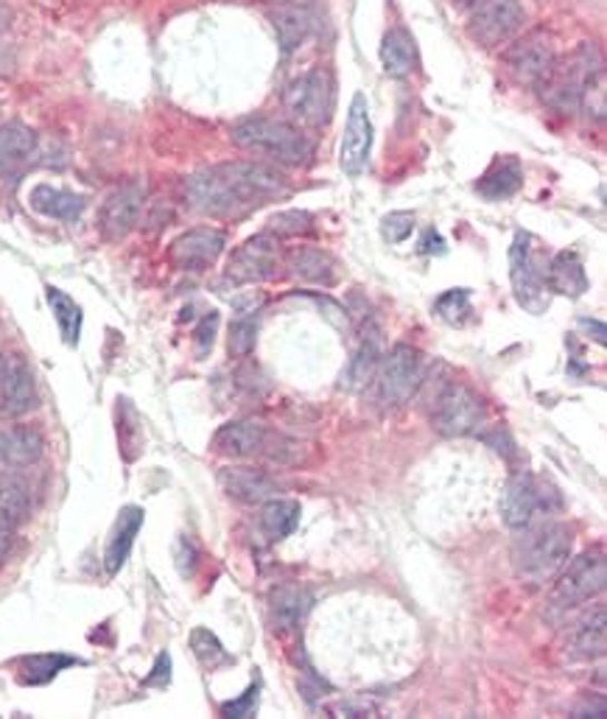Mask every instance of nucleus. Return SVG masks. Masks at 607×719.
I'll list each match as a JSON object with an SVG mask.
<instances>
[{"mask_svg":"<svg viewBox=\"0 0 607 719\" xmlns=\"http://www.w3.org/2000/svg\"><path fill=\"white\" fill-rule=\"evenodd\" d=\"M218 484H222V490L229 499L249 506L264 504V501L281 495V484H277L270 473L247 465L222 467V471H218Z\"/></svg>","mask_w":607,"mask_h":719,"instance_id":"obj_19","label":"nucleus"},{"mask_svg":"<svg viewBox=\"0 0 607 719\" xmlns=\"http://www.w3.org/2000/svg\"><path fill=\"white\" fill-rule=\"evenodd\" d=\"M311 591L297 585V582H286V585L272 588L270 593V622L275 630H294L311 610Z\"/></svg>","mask_w":607,"mask_h":719,"instance_id":"obj_25","label":"nucleus"},{"mask_svg":"<svg viewBox=\"0 0 607 719\" xmlns=\"http://www.w3.org/2000/svg\"><path fill=\"white\" fill-rule=\"evenodd\" d=\"M29 205L37 210V214L48 216V219L59 221H76L85 210L87 199L85 196L74 194V190L53 188V185H35L29 194Z\"/></svg>","mask_w":607,"mask_h":719,"instance_id":"obj_29","label":"nucleus"},{"mask_svg":"<svg viewBox=\"0 0 607 719\" xmlns=\"http://www.w3.org/2000/svg\"><path fill=\"white\" fill-rule=\"evenodd\" d=\"M544 280L549 292L562 294V297H579L588 292V275L574 249H560L549 260V269H544Z\"/></svg>","mask_w":607,"mask_h":719,"instance_id":"obj_27","label":"nucleus"},{"mask_svg":"<svg viewBox=\"0 0 607 719\" xmlns=\"http://www.w3.org/2000/svg\"><path fill=\"white\" fill-rule=\"evenodd\" d=\"M272 3H283V0H272Z\"/></svg>","mask_w":607,"mask_h":719,"instance_id":"obj_49","label":"nucleus"},{"mask_svg":"<svg viewBox=\"0 0 607 719\" xmlns=\"http://www.w3.org/2000/svg\"><path fill=\"white\" fill-rule=\"evenodd\" d=\"M168 680H172V656L168 652H160L155 661V669H151V674L146 678V686H168Z\"/></svg>","mask_w":607,"mask_h":719,"instance_id":"obj_43","label":"nucleus"},{"mask_svg":"<svg viewBox=\"0 0 607 719\" xmlns=\"http://www.w3.org/2000/svg\"><path fill=\"white\" fill-rule=\"evenodd\" d=\"M255 708H258V683L249 686L238 700H229L222 706L224 717H253Z\"/></svg>","mask_w":607,"mask_h":719,"instance_id":"obj_41","label":"nucleus"},{"mask_svg":"<svg viewBox=\"0 0 607 719\" xmlns=\"http://www.w3.org/2000/svg\"><path fill=\"white\" fill-rule=\"evenodd\" d=\"M505 62L521 85L540 87L557 62L549 35L546 31H532V35L521 37V40L507 48Z\"/></svg>","mask_w":607,"mask_h":719,"instance_id":"obj_14","label":"nucleus"},{"mask_svg":"<svg viewBox=\"0 0 607 719\" xmlns=\"http://www.w3.org/2000/svg\"><path fill=\"white\" fill-rule=\"evenodd\" d=\"M12 538H14V526H9L7 521H0V560L7 558L9 549H12Z\"/></svg>","mask_w":607,"mask_h":719,"instance_id":"obj_45","label":"nucleus"},{"mask_svg":"<svg viewBox=\"0 0 607 719\" xmlns=\"http://www.w3.org/2000/svg\"><path fill=\"white\" fill-rule=\"evenodd\" d=\"M224 244H227V238L216 227H194V230L174 238L172 247H168V260L183 272L211 269L222 258Z\"/></svg>","mask_w":607,"mask_h":719,"instance_id":"obj_16","label":"nucleus"},{"mask_svg":"<svg viewBox=\"0 0 607 719\" xmlns=\"http://www.w3.org/2000/svg\"><path fill=\"white\" fill-rule=\"evenodd\" d=\"M213 451L229 460H253V456H270L275 462H292L288 451H300L297 443L286 437H277L264 421L258 417H244V421L224 423L213 434Z\"/></svg>","mask_w":607,"mask_h":719,"instance_id":"obj_5","label":"nucleus"},{"mask_svg":"<svg viewBox=\"0 0 607 719\" xmlns=\"http://www.w3.org/2000/svg\"><path fill=\"white\" fill-rule=\"evenodd\" d=\"M288 194L286 174L266 162H218L185 179V205L207 219H241Z\"/></svg>","mask_w":607,"mask_h":719,"instance_id":"obj_1","label":"nucleus"},{"mask_svg":"<svg viewBox=\"0 0 607 719\" xmlns=\"http://www.w3.org/2000/svg\"><path fill=\"white\" fill-rule=\"evenodd\" d=\"M479 3H481V0H457V7H479Z\"/></svg>","mask_w":607,"mask_h":719,"instance_id":"obj_47","label":"nucleus"},{"mask_svg":"<svg viewBox=\"0 0 607 719\" xmlns=\"http://www.w3.org/2000/svg\"><path fill=\"white\" fill-rule=\"evenodd\" d=\"M300 524V501L294 499H275L264 501L261 504V532H264L270 541H283V538L292 535Z\"/></svg>","mask_w":607,"mask_h":719,"instance_id":"obj_32","label":"nucleus"},{"mask_svg":"<svg viewBox=\"0 0 607 719\" xmlns=\"http://www.w3.org/2000/svg\"><path fill=\"white\" fill-rule=\"evenodd\" d=\"M283 269L300 283H309V286H322L333 288L342 277L339 272V260L333 258L331 253L316 247H294L283 255Z\"/></svg>","mask_w":607,"mask_h":719,"instance_id":"obj_20","label":"nucleus"},{"mask_svg":"<svg viewBox=\"0 0 607 719\" xmlns=\"http://www.w3.org/2000/svg\"><path fill=\"white\" fill-rule=\"evenodd\" d=\"M510 280H512V292H516L518 305H521L523 312L540 314L546 305H549L544 269L538 266V258H535V249H532V236L523 230H518L516 238H512Z\"/></svg>","mask_w":607,"mask_h":719,"instance_id":"obj_11","label":"nucleus"},{"mask_svg":"<svg viewBox=\"0 0 607 719\" xmlns=\"http://www.w3.org/2000/svg\"><path fill=\"white\" fill-rule=\"evenodd\" d=\"M425 375L423 353L412 345H395L375 370V401L386 408H398L409 403V397L418 392L420 381Z\"/></svg>","mask_w":607,"mask_h":719,"instance_id":"obj_7","label":"nucleus"},{"mask_svg":"<svg viewBox=\"0 0 607 719\" xmlns=\"http://www.w3.org/2000/svg\"><path fill=\"white\" fill-rule=\"evenodd\" d=\"M381 358H384V342H381V331L375 325L361 331L359 347H355L353 358L347 362L342 373V390L347 392H361L368 390L375 378V370H379Z\"/></svg>","mask_w":607,"mask_h":719,"instance_id":"obj_21","label":"nucleus"},{"mask_svg":"<svg viewBox=\"0 0 607 719\" xmlns=\"http://www.w3.org/2000/svg\"><path fill=\"white\" fill-rule=\"evenodd\" d=\"M546 506H549V499H546L544 493V484L535 476H529V473H516V476L507 482L499 510L501 521H505L510 530H523V526L532 524L538 510H546Z\"/></svg>","mask_w":607,"mask_h":719,"instance_id":"obj_17","label":"nucleus"},{"mask_svg":"<svg viewBox=\"0 0 607 719\" xmlns=\"http://www.w3.org/2000/svg\"><path fill=\"white\" fill-rule=\"evenodd\" d=\"M283 107L297 127H322L331 116V76L316 68L294 79L283 92Z\"/></svg>","mask_w":607,"mask_h":719,"instance_id":"obj_10","label":"nucleus"},{"mask_svg":"<svg viewBox=\"0 0 607 719\" xmlns=\"http://www.w3.org/2000/svg\"><path fill=\"white\" fill-rule=\"evenodd\" d=\"M521 185H523V171H521V162H518V157L501 155V157H496L493 166H490L488 171L481 174V179L476 183V190H479L484 199L501 201V199H510V196H516L518 190H521Z\"/></svg>","mask_w":607,"mask_h":719,"instance_id":"obj_28","label":"nucleus"},{"mask_svg":"<svg viewBox=\"0 0 607 719\" xmlns=\"http://www.w3.org/2000/svg\"><path fill=\"white\" fill-rule=\"evenodd\" d=\"M283 269V253L281 242L270 233H261V236L249 238V242L241 244L227 260V269H224V277L235 286H247V283H266L275 280Z\"/></svg>","mask_w":607,"mask_h":719,"instance_id":"obj_9","label":"nucleus"},{"mask_svg":"<svg viewBox=\"0 0 607 719\" xmlns=\"http://www.w3.org/2000/svg\"><path fill=\"white\" fill-rule=\"evenodd\" d=\"M37 406L35 373L23 356H3V386H0V415L20 417Z\"/></svg>","mask_w":607,"mask_h":719,"instance_id":"obj_18","label":"nucleus"},{"mask_svg":"<svg viewBox=\"0 0 607 719\" xmlns=\"http://www.w3.org/2000/svg\"><path fill=\"white\" fill-rule=\"evenodd\" d=\"M253 314L255 312H244L229 325V356L241 358L253 353L255 336H258V323H255Z\"/></svg>","mask_w":607,"mask_h":719,"instance_id":"obj_38","label":"nucleus"},{"mask_svg":"<svg viewBox=\"0 0 607 719\" xmlns=\"http://www.w3.org/2000/svg\"><path fill=\"white\" fill-rule=\"evenodd\" d=\"M605 604L588 613L574 624L571 636H568V656L574 661H594V658L605 656Z\"/></svg>","mask_w":607,"mask_h":719,"instance_id":"obj_26","label":"nucleus"},{"mask_svg":"<svg viewBox=\"0 0 607 719\" xmlns=\"http://www.w3.org/2000/svg\"><path fill=\"white\" fill-rule=\"evenodd\" d=\"M0 386H3V356H0Z\"/></svg>","mask_w":607,"mask_h":719,"instance_id":"obj_48","label":"nucleus"},{"mask_svg":"<svg viewBox=\"0 0 607 719\" xmlns=\"http://www.w3.org/2000/svg\"><path fill=\"white\" fill-rule=\"evenodd\" d=\"M582 328H588L590 334H596V342H599V345H605V325L594 323V319H582Z\"/></svg>","mask_w":607,"mask_h":719,"instance_id":"obj_46","label":"nucleus"},{"mask_svg":"<svg viewBox=\"0 0 607 719\" xmlns=\"http://www.w3.org/2000/svg\"><path fill=\"white\" fill-rule=\"evenodd\" d=\"M484 423V401L462 381H446L431 401V426L446 437H464Z\"/></svg>","mask_w":607,"mask_h":719,"instance_id":"obj_8","label":"nucleus"},{"mask_svg":"<svg viewBox=\"0 0 607 719\" xmlns=\"http://www.w3.org/2000/svg\"><path fill=\"white\" fill-rule=\"evenodd\" d=\"M373 151V121H370L368 98L355 92L350 101L347 121H344L342 146H339V166L347 177H361Z\"/></svg>","mask_w":607,"mask_h":719,"instance_id":"obj_12","label":"nucleus"},{"mask_svg":"<svg viewBox=\"0 0 607 719\" xmlns=\"http://www.w3.org/2000/svg\"><path fill=\"white\" fill-rule=\"evenodd\" d=\"M523 26V9L518 0H481L470 18V37L484 48L510 42Z\"/></svg>","mask_w":607,"mask_h":719,"instance_id":"obj_13","label":"nucleus"},{"mask_svg":"<svg viewBox=\"0 0 607 719\" xmlns=\"http://www.w3.org/2000/svg\"><path fill=\"white\" fill-rule=\"evenodd\" d=\"M216 328H218V314L211 312L205 319H202L199 328H196V351H199V356H205V353L213 347Z\"/></svg>","mask_w":607,"mask_h":719,"instance_id":"obj_42","label":"nucleus"},{"mask_svg":"<svg viewBox=\"0 0 607 719\" xmlns=\"http://www.w3.org/2000/svg\"><path fill=\"white\" fill-rule=\"evenodd\" d=\"M37 135L26 124H3L0 127V174H12L35 157Z\"/></svg>","mask_w":607,"mask_h":719,"instance_id":"obj_30","label":"nucleus"},{"mask_svg":"<svg viewBox=\"0 0 607 719\" xmlns=\"http://www.w3.org/2000/svg\"><path fill=\"white\" fill-rule=\"evenodd\" d=\"M381 233L390 244H403L414 233V214L409 210H398L381 219Z\"/></svg>","mask_w":607,"mask_h":719,"instance_id":"obj_40","label":"nucleus"},{"mask_svg":"<svg viewBox=\"0 0 607 719\" xmlns=\"http://www.w3.org/2000/svg\"><path fill=\"white\" fill-rule=\"evenodd\" d=\"M146 205V185L138 179L118 185L98 210V227L107 238H124L135 230Z\"/></svg>","mask_w":607,"mask_h":719,"instance_id":"obj_15","label":"nucleus"},{"mask_svg":"<svg viewBox=\"0 0 607 719\" xmlns=\"http://www.w3.org/2000/svg\"><path fill=\"white\" fill-rule=\"evenodd\" d=\"M414 62H418V48H414L412 35L407 29L386 31L384 42H381V65L386 73L401 79V76L412 73Z\"/></svg>","mask_w":607,"mask_h":719,"instance_id":"obj_33","label":"nucleus"},{"mask_svg":"<svg viewBox=\"0 0 607 719\" xmlns=\"http://www.w3.org/2000/svg\"><path fill=\"white\" fill-rule=\"evenodd\" d=\"M275 31H277V42H281L283 57L297 51L309 35L314 31L316 14H314V3L311 0H283L281 9L275 12Z\"/></svg>","mask_w":607,"mask_h":719,"instance_id":"obj_23","label":"nucleus"},{"mask_svg":"<svg viewBox=\"0 0 607 719\" xmlns=\"http://www.w3.org/2000/svg\"><path fill=\"white\" fill-rule=\"evenodd\" d=\"M46 299H48V308L53 312V319H57L59 334H62L65 345H70V347L79 345L81 319H85L79 303H76L70 294H65L62 288H57V286L46 288Z\"/></svg>","mask_w":607,"mask_h":719,"instance_id":"obj_34","label":"nucleus"},{"mask_svg":"<svg viewBox=\"0 0 607 719\" xmlns=\"http://www.w3.org/2000/svg\"><path fill=\"white\" fill-rule=\"evenodd\" d=\"M31 515V490L18 473L0 471V521L9 526L26 524Z\"/></svg>","mask_w":607,"mask_h":719,"instance_id":"obj_31","label":"nucleus"},{"mask_svg":"<svg viewBox=\"0 0 607 719\" xmlns=\"http://www.w3.org/2000/svg\"><path fill=\"white\" fill-rule=\"evenodd\" d=\"M188 641H190V650H194L196 661H199L205 669H218V667H227V663H233V658H229V652L224 650L222 641H218L207 628H196L194 633H190Z\"/></svg>","mask_w":607,"mask_h":719,"instance_id":"obj_36","label":"nucleus"},{"mask_svg":"<svg viewBox=\"0 0 607 719\" xmlns=\"http://www.w3.org/2000/svg\"><path fill=\"white\" fill-rule=\"evenodd\" d=\"M46 440L35 426L0 429V471H23L40 462Z\"/></svg>","mask_w":607,"mask_h":719,"instance_id":"obj_22","label":"nucleus"},{"mask_svg":"<svg viewBox=\"0 0 607 719\" xmlns=\"http://www.w3.org/2000/svg\"><path fill=\"white\" fill-rule=\"evenodd\" d=\"M605 571L607 565L601 552H585L579 558L568 560L560 574L555 577V588L549 593V608L555 613H568V610L596 599L605 591Z\"/></svg>","mask_w":607,"mask_h":719,"instance_id":"obj_6","label":"nucleus"},{"mask_svg":"<svg viewBox=\"0 0 607 719\" xmlns=\"http://www.w3.org/2000/svg\"><path fill=\"white\" fill-rule=\"evenodd\" d=\"M140 526H144V510L140 506L129 504L118 512V519H115L112 530H109L107 549H104V569H107L109 577L118 574L129 560V552H133Z\"/></svg>","mask_w":607,"mask_h":719,"instance_id":"obj_24","label":"nucleus"},{"mask_svg":"<svg viewBox=\"0 0 607 719\" xmlns=\"http://www.w3.org/2000/svg\"><path fill=\"white\" fill-rule=\"evenodd\" d=\"M434 312L440 314L446 323L462 325L470 314V292L468 288H448V292L437 299Z\"/></svg>","mask_w":607,"mask_h":719,"instance_id":"obj_39","label":"nucleus"},{"mask_svg":"<svg viewBox=\"0 0 607 719\" xmlns=\"http://www.w3.org/2000/svg\"><path fill=\"white\" fill-rule=\"evenodd\" d=\"M420 253L442 255V253H446V242H442V238L437 236L434 230H429V233H425V242H423V247H420Z\"/></svg>","mask_w":607,"mask_h":719,"instance_id":"obj_44","label":"nucleus"},{"mask_svg":"<svg viewBox=\"0 0 607 719\" xmlns=\"http://www.w3.org/2000/svg\"><path fill=\"white\" fill-rule=\"evenodd\" d=\"M76 658L62 656V652H48V656H29L20 663V680L26 686H42L57 678L62 669L76 667Z\"/></svg>","mask_w":607,"mask_h":719,"instance_id":"obj_35","label":"nucleus"},{"mask_svg":"<svg viewBox=\"0 0 607 719\" xmlns=\"http://www.w3.org/2000/svg\"><path fill=\"white\" fill-rule=\"evenodd\" d=\"M523 535L512 546V565L523 582L544 585L562 571L574 552V530L562 521H546L538 526H523Z\"/></svg>","mask_w":607,"mask_h":719,"instance_id":"obj_3","label":"nucleus"},{"mask_svg":"<svg viewBox=\"0 0 607 719\" xmlns=\"http://www.w3.org/2000/svg\"><path fill=\"white\" fill-rule=\"evenodd\" d=\"M599 73H605L599 51L594 46H582L562 62H555L551 73L546 76V81L538 90L544 96L546 107L562 112V116H574V112L582 110L585 90Z\"/></svg>","mask_w":607,"mask_h":719,"instance_id":"obj_4","label":"nucleus"},{"mask_svg":"<svg viewBox=\"0 0 607 719\" xmlns=\"http://www.w3.org/2000/svg\"><path fill=\"white\" fill-rule=\"evenodd\" d=\"M229 138L241 151L281 166H305L314 157V140L303 132V127L277 118H244L235 124Z\"/></svg>","mask_w":607,"mask_h":719,"instance_id":"obj_2","label":"nucleus"},{"mask_svg":"<svg viewBox=\"0 0 607 719\" xmlns=\"http://www.w3.org/2000/svg\"><path fill=\"white\" fill-rule=\"evenodd\" d=\"M311 230H314V216L305 214V210H283V214L272 216L270 225H266V233L275 236L277 242H281V238L305 236V233Z\"/></svg>","mask_w":607,"mask_h":719,"instance_id":"obj_37","label":"nucleus"}]
</instances>
